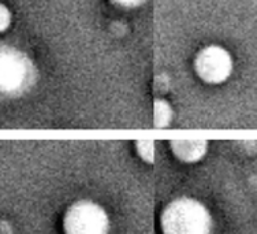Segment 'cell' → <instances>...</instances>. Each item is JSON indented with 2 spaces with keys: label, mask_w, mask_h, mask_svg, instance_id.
<instances>
[{
  "label": "cell",
  "mask_w": 257,
  "mask_h": 234,
  "mask_svg": "<svg viewBox=\"0 0 257 234\" xmlns=\"http://www.w3.org/2000/svg\"><path fill=\"white\" fill-rule=\"evenodd\" d=\"M212 229L209 209L193 197L171 200L160 215L162 234H211Z\"/></svg>",
  "instance_id": "obj_1"
},
{
  "label": "cell",
  "mask_w": 257,
  "mask_h": 234,
  "mask_svg": "<svg viewBox=\"0 0 257 234\" xmlns=\"http://www.w3.org/2000/svg\"><path fill=\"white\" fill-rule=\"evenodd\" d=\"M64 234H108L109 216L107 211L92 200H78L63 215Z\"/></svg>",
  "instance_id": "obj_2"
},
{
  "label": "cell",
  "mask_w": 257,
  "mask_h": 234,
  "mask_svg": "<svg viewBox=\"0 0 257 234\" xmlns=\"http://www.w3.org/2000/svg\"><path fill=\"white\" fill-rule=\"evenodd\" d=\"M200 80L209 85H220L231 77L234 60L231 54L222 45L211 44L198 51L193 63Z\"/></svg>",
  "instance_id": "obj_3"
},
{
  "label": "cell",
  "mask_w": 257,
  "mask_h": 234,
  "mask_svg": "<svg viewBox=\"0 0 257 234\" xmlns=\"http://www.w3.org/2000/svg\"><path fill=\"white\" fill-rule=\"evenodd\" d=\"M33 74L29 58L11 47L0 48V92L11 93L22 89Z\"/></svg>",
  "instance_id": "obj_4"
},
{
  "label": "cell",
  "mask_w": 257,
  "mask_h": 234,
  "mask_svg": "<svg viewBox=\"0 0 257 234\" xmlns=\"http://www.w3.org/2000/svg\"><path fill=\"white\" fill-rule=\"evenodd\" d=\"M170 148H171L174 158H177L182 163L192 165L205 158L208 151V141L200 139L173 140L170 141Z\"/></svg>",
  "instance_id": "obj_5"
},
{
  "label": "cell",
  "mask_w": 257,
  "mask_h": 234,
  "mask_svg": "<svg viewBox=\"0 0 257 234\" xmlns=\"http://www.w3.org/2000/svg\"><path fill=\"white\" fill-rule=\"evenodd\" d=\"M155 126H166L171 120V108L166 100H156L154 104Z\"/></svg>",
  "instance_id": "obj_6"
},
{
  "label": "cell",
  "mask_w": 257,
  "mask_h": 234,
  "mask_svg": "<svg viewBox=\"0 0 257 234\" xmlns=\"http://www.w3.org/2000/svg\"><path fill=\"white\" fill-rule=\"evenodd\" d=\"M136 151L140 159L147 162L148 165H154L155 162V143L151 140H140L136 141Z\"/></svg>",
  "instance_id": "obj_7"
},
{
  "label": "cell",
  "mask_w": 257,
  "mask_h": 234,
  "mask_svg": "<svg viewBox=\"0 0 257 234\" xmlns=\"http://www.w3.org/2000/svg\"><path fill=\"white\" fill-rule=\"evenodd\" d=\"M11 24V13L9 7L0 3V33L9 29Z\"/></svg>",
  "instance_id": "obj_8"
},
{
  "label": "cell",
  "mask_w": 257,
  "mask_h": 234,
  "mask_svg": "<svg viewBox=\"0 0 257 234\" xmlns=\"http://www.w3.org/2000/svg\"><path fill=\"white\" fill-rule=\"evenodd\" d=\"M111 2L116 6L124 7V9H134V7H139V6L143 5L147 0H111Z\"/></svg>",
  "instance_id": "obj_9"
}]
</instances>
